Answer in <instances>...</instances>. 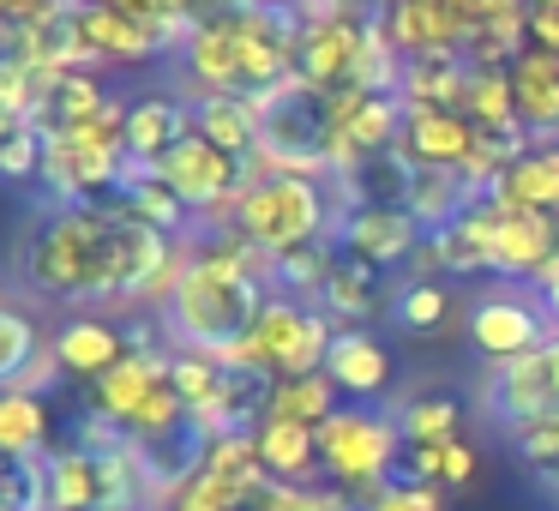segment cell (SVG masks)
Wrapping results in <instances>:
<instances>
[{
  "mask_svg": "<svg viewBox=\"0 0 559 511\" xmlns=\"http://www.w3.org/2000/svg\"><path fill=\"white\" fill-rule=\"evenodd\" d=\"M115 211L109 205H55L31 235V289L55 301H109Z\"/></svg>",
  "mask_w": 559,
  "mask_h": 511,
  "instance_id": "obj_1",
  "label": "cell"
},
{
  "mask_svg": "<svg viewBox=\"0 0 559 511\" xmlns=\"http://www.w3.org/2000/svg\"><path fill=\"white\" fill-rule=\"evenodd\" d=\"M319 463H325L331 487L349 499H367L403 470V427L397 415H379L367 403H343L331 421H319Z\"/></svg>",
  "mask_w": 559,
  "mask_h": 511,
  "instance_id": "obj_2",
  "label": "cell"
},
{
  "mask_svg": "<svg viewBox=\"0 0 559 511\" xmlns=\"http://www.w3.org/2000/svg\"><path fill=\"white\" fill-rule=\"evenodd\" d=\"M235 229L259 247V253H295L307 241H325L331 229V199L319 175H265L241 193V217Z\"/></svg>",
  "mask_w": 559,
  "mask_h": 511,
  "instance_id": "obj_3",
  "label": "cell"
},
{
  "mask_svg": "<svg viewBox=\"0 0 559 511\" xmlns=\"http://www.w3.org/2000/svg\"><path fill=\"white\" fill-rule=\"evenodd\" d=\"M463 223L487 241V265L511 283H535L559 259V217H547V211H518V205H499L493 193H481L463 211Z\"/></svg>",
  "mask_w": 559,
  "mask_h": 511,
  "instance_id": "obj_4",
  "label": "cell"
},
{
  "mask_svg": "<svg viewBox=\"0 0 559 511\" xmlns=\"http://www.w3.org/2000/svg\"><path fill=\"white\" fill-rule=\"evenodd\" d=\"M331 325L313 301H295V295H271L265 313L253 325V349H259V367L277 379H295V373H325V355H331Z\"/></svg>",
  "mask_w": 559,
  "mask_h": 511,
  "instance_id": "obj_5",
  "label": "cell"
},
{
  "mask_svg": "<svg viewBox=\"0 0 559 511\" xmlns=\"http://www.w3.org/2000/svg\"><path fill=\"white\" fill-rule=\"evenodd\" d=\"M157 175L181 193L187 211H199V217L217 211V205H229V199L247 187V163L229 157V151H217L205 133H193V127L169 145V157L157 163Z\"/></svg>",
  "mask_w": 559,
  "mask_h": 511,
  "instance_id": "obj_6",
  "label": "cell"
},
{
  "mask_svg": "<svg viewBox=\"0 0 559 511\" xmlns=\"http://www.w3.org/2000/svg\"><path fill=\"white\" fill-rule=\"evenodd\" d=\"M373 19L349 13V7H325V13H307L301 43H295V73L319 91H343L355 79V61H361V43Z\"/></svg>",
  "mask_w": 559,
  "mask_h": 511,
  "instance_id": "obj_7",
  "label": "cell"
},
{
  "mask_svg": "<svg viewBox=\"0 0 559 511\" xmlns=\"http://www.w3.org/2000/svg\"><path fill=\"white\" fill-rule=\"evenodd\" d=\"M469 343L487 361H518V355L547 349V301H523V295H481L469 307Z\"/></svg>",
  "mask_w": 559,
  "mask_h": 511,
  "instance_id": "obj_8",
  "label": "cell"
},
{
  "mask_svg": "<svg viewBox=\"0 0 559 511\" xmlns=\"http://www.w3.org/2000/svg\"><path fill=\"white\" fill-rule=\"evenodd\" d=\"M421 247H427V229L403 205H355L349 217H343V253L373 265V271L421 259Z\"/></svg>",
  "mask_w": 559,
  "mask_h": 511,
  "instance_id": "obj_9",
  "label": "cell"
},
{
  "mask_svg": "<svg viewBox=\"0 0 559 511\" xmlns=\"http://www.w3.org/2000/svg\"><path fill=\"white\" fill-rule=\"evenodd\" d=\"M403 109H409V103H403ZM475 139H481V127L463 109H409L403 115L397 157L409 163V169H463Z\"/></svg>",
  "mask_w": 559,
  "mask_h": 511,
  "instance_id": "obj_10",
  "label": "cell"
},
{
  "mask_svg": "<svg viewBox=\"0 0 559 511\" xmlns=\"http://www.w3.org/2000/svg\"><path fill=\"white\" fill-rule=\"evenodd\" d=\"M559 409L554 397V379H547V355H518V361H499L493 373H487V415H493L506 433H518V427H530L535 415Z\"/></svg>",
  "mask_w": 559,
  "mask_h": 511,
  "instance_id": "obj_11",
  "label": "cell"
},
{
  "mask_svg": "<svg viewBox=\"0 0 559 511\" xmlns=\"http://www.w3.org/2000/svg\"><path fill=\"white\" fill-rule=\"evenodd\" d=\"M49 349H55V361H61L67 379L97 385L109 367H121L127 355H133V331H121L115 319H103V313H79V319H67V325L55 331Z\"/></svg>",
  "mask_w": 559,
  "mask_h": 511,
  "instance_id": "obj_12",
  "label": "cell"
},
{
  "mask_svg": "<svg viewBox=\"0 0 559 511\" xmlns=\"http://www.w3.org/2000/svg\"><path fill=\"white\" fill-rule=\"evenodd\" d=\"M325 373H331V385H337L343 397L373 403V397H385V391H391V373H397V361H391V349L373 337V331L337 325V337H331V355H325Z\"/></svg>",
  "mask_w": 559,
  "mask_h": 511,
  "instance_id": "obj_13",
  "label": "cell"
},
{
  "mask_svg": "<svg viewBox=\"0 0 559 511\" xmlns=\"http://www.w3.org/2000/svg\"><path fill=\"white\" fill-rule=\"evenodd\" d=\"M169 385V355L157 349H133L121 367H109V373L91 385V415H103L109 427H133V415L151 403V391Z\"/></svg>",
  "mask_w": 559,
  "mask_h": 511,
  "instance_id": "obj_14",
  "label": "cell"
},
{
  "mask_svg": "<svg viewBox=\"0 0 559 511\" xmlns=\"http://www.w3.org/2000/svg\"><path fill=\"white\" fill-rule=\"evenodd\" d=\"M73 25H79V37L91 43V55H97V61H151V55H163L157 31H151L145 19L121 13L115 0H79Z\"/></svg>",
  "mask_w": 559,
  "mask_h": 511,
  "instance_id": "obj_15",
  "label": "cell"
},
{
  "mask_svg": "<svg viewBox=\"0 0 559 511\" xmlns=\"http://www.w3.org/2000/svg\"><path fill=\"white\" fill-rule=\"evenodd\" d=\"M385 31L397 43L403 61H427V55H463V31L451 19L445 0H391L385 13Z\"/></svg>",
  "mask_w": 559,
  "mask_h": 511,
  "instance_id": "obj_16",
  "label": "cell"
},
{
  "mask_svg": "<svg viewBox=\"0 0 559 511\" xmlns=\"http://www.w3.org/2000/svg\"><path fill=\"white\" fill-rule=\"evenodd\" d=\"M511 91H518V121L535 145H559V55L523 49L511 61Z\"/></svg>",
  "mask_w": 559,
  "mask_h": 511,
  "instance_id": "obj_17",
  "label": "cell"
},
{
  "mask_svg": "<svg viewBox=\"0 0 559 511\" xmlns=\"http://www.w3.org/2000/svg\"><path fill=\"white\" fill-rule=\"evenodd\" d=\"M187 61V79L205 91H241V13L229 19H199L193 43L181 49Z\"/></svg>",
  "mask_w": 559,
  "mask_h": 511,
  "instance_id": "obj_18",
  "label": "cell"
},
{
  "mask_svg": "<svg viewBox=\"0 0 559 511\" xmlns=\"http://www.w3.org/2000/svg\"><path fill=\"white\" fill-rule=\"evenodd\" d=\"M253 445H259L265 475H277V482H289V487H319V475H325V463H319V427L265 415V421L253 427Z\"/></svg>",
  "mask_w": 559,
  "mask_h": 511,
  "instance_id": "obj_19",
  "label": "cell"
},
{
  "mask_svg": "<svg viewBox=\"0 0 559 511\" xmlns=\"http://www.w3.org/2000/svg\"><path fill=\"white\" fill-rule=\"evenodd\" d=\"M187 127L205 133L217 151H229V157H241V163L259 151V103L241 97V91H205V97L187 109Z\"/></svg>",
  "mask_w": 559,
  "mask_h": 511,
  "instance_id": "obj_20",
  "label": "cell"
},
{
  "mask_svg": "<svg viewBox=\"0 0 559 511\" xmlns=\"http://www.w3.org/2000/svg\"><path fill=\"white\" fill-rule=\"evenodd\" d=\"M181 133H187V109H181L175 97H163V91H157V97L127 103V127H121L127 163H139V169H157Z\"/></svg>",
  "mask_w": 559,
  "mask_h": 511,
  "instance_id": "obj_21",
  "label": "cell"
},
{
  "mask_svg": "<svg viewBox=\"0 0 559 511\" xmlns=\"http://www.w3.org/2000/svg\"><path fill=\"white\" fill-rule=\"evenodd\" d=\"M475 199L481 193H475L457 169H409V187H403V211H409L427 235L463 223V211H469Z\"/></svg>",
  "mask_w": 559,
  "mask_h": 511,
  "instance_id": "obj_22",
  "label": "cell"
},
{
  "mask_svg": "<svg viewBox=\"0 0 559 511\" xmlns=\"http://www.w3.org/2000/svg\"><path fill=\"white\" fill-rule=\"evenodd\" d=\"M493 199L499 205H518V211H547V217H559V145H530L493 181Z\"/></svg>",
  "mask_w": 559,
  "mask_h": 511,
  "instance_id": "obj_23",
  "label": "cell"
},
{
  "mask_svg": "<svg viewBox=\"0 0 559 511\" xmlns=\"http://www.w3.org/2000/svg\"><path fill=\"white\" fill-rule=\"evenodd\" d=\"M379 301H385V289H379V271L343 253L337 271H331V283H325V295H319V313H325L331 325H337V319H343V325H361V319L379 313Z\"/></svg>",
  "mask_w": 559,
  "mask_h": 511,
  "instance_id": "obj_24",
  "label": "cell"
},
{
  "mask_svg": "<svg viewBox=\"0 0 559 511\" xmlns=\"http://www.w3.org/2000/svg\"><path fill=\"white\" fill-rule=\"evenodd\" d=\"M463 85H469V61H463V55H427V61L403 67L397 97L409 103V109H457Z\"/></svg>",
  "mask_w": 559,
  "mask_h": 511,
  "instance_id": "obj_25",
  "label": "cell"
},
{
  "mask_svg": "<svg viewBox=\"0 0 559 511\" xmlns=\"http://www.w3.org/2000/svg\"><path fill=\"white\" fill-rule=\"evenodd\" d=\"M55 439V415H49V397H31V391H7L0 397V451L7 457H43Z\"/></svg>",
  "mask_w": 559,
  "mask_h": 511,
  "instance_id": "obj_26",
  "label": "cell"
},
{
  "mask_svg": "<svg viewBox=\"0 0 559 511\" xmlns=\"http://www.w3.org/2000/svg\"><path fill=\"white\" fill-rule=\"evenodd\" d=\"M49 506L55 511H103L97 451H85V445L49 451Z\"/></svg>",
  "mask_w": 559,
  "mask_h": 511,
  "instance_id": "obj_27",
  "label": "cell"
},
{
  "mask_svg": "<svg viewBox=\"0 0 559 511\" xmlns=\"http://www.w3.org/2000/svg\"><path fill=\"white\" fill-rule=\"evenodd\" d=\"M463 115H469L481 133L499 127H523L518 121V91H511V67H469V85H463Z\"/></svg>",
  "mask_w": 559,
  "mask_h": 511,
  "instance_id": "obj_28",
  "label": "cell"
},
{
  "mask_svg": "<svg viewBox=\"0 0 559 511\" xmlns=\"http://www.w3.org/2000/svg\"><path fill=\"white\" fill-rule=\"evenodd\" d=\"M397 427H403V445H445L463 427V403L451 391H415L397 409Z\"/></svg>",
  "mask_w": 559,
  "mask_h": 511,
  "instance_id": "obj_29",
  "label": "cell"
},
{
  "mask_svg": "<svg viewBox=\"0 0 559 511\" xmlns=\"http://www.w3.org/2000/svg\"><path fill=\"white\" fill-rule=\"evenodd\" d=\"M343 391L331 385V373H295V379H277V391H271V415H283V421H301V427H319L331 421V415L343 409Z\"/></svg>",
  "mask_w": 559,
  "mask_h": 511,
  "instance_id": "obj_30",
  "label": "cell"
},
{
  "mask_svg": "<svg viewBox=\"0 0 559 511\" xmlns=\"http://www.w3.org/2000/svg\"><path fill=\"white\" fill-rule=\"evenodd\" d=\"M223 379H229L223 355H205V349H175V355H169V385L181 391V403H187L193 415H205L211 403H217Z\"/></svg>",
  "mask_w": 559,
  "mask_h": 511,
  "instance_id": "obj_31",
  "label": "cell"
},
{
  "mask_svg": "<svg viewBox=\"0 0 559 511\" xmlns=\"http://www.w3.org/2000/svg\"><path fill=\"white\" fill-rule=\"evenodd\" d=\"M343 253H331L325 241H307L295 247V253H277V295H295V301H319L331 283V271H337Z\"/></svg>",
  "mask_w": 559,
  "mask_h": 511,
  "instance_id": "obj_32",
  "label": "cell"
},
{
  "mask_svg": "<svg viewBox=\"0 0 559 511\" xmlns=\"http://www.w3.org/2000/svg\"><path fill=\"white\" fill-rule=\"evenodd\" d=\"M391 319H397L409 337H427V331H445V319H451V295H445V283H433V277H409L397 289V301H391Z\"/></svg>",
  "mask_w": 559,
  "mask_h": 511,
  "instance_id": "obj_33",
  "label": "cell"
},
{
  "mask_svg": "<svg viewBox=\"0 0 559 511\" xmlns=\"http://www.w3.org/2000/svg\"><path fill=\"white\" fill-rule=\"evenodd\" d=\"M0 511H55L49 506V451L43 457H7V470H0Z\"/></svg>",
  "mask_w": 559,
  "mask_h": 511,
  "instance_id": "obj_34",
  "label": "cell"
},
{
  "mask_svg": "<svg viewBox=\"0 0 559 511\" xmlns=\"http://www.w3.org/2000/svg\"><path fill=\"white\" fill-rule=\"evenodd\" d=\"M361 511H445V487L439 482H409V475H391L385 487L361 499Z\"/></svg>",
  "mask_w": 559,
  "mask_h": 511,
  "instance_id": "obj_35",
  "label": "cell"
},
{
  "mask_svg": "<svg viewBox=\"0 0 559 511\" xmlns=\"http://www.w3.org/2000/svg\"><path fill=\"white\" fill-rule=\"evenodd\" d=\"M181 421H193V409L181 403V391H175V385H157V391H151V403L133 415V427H127V439H133V445H145V439H163V433H175Z\"/></svg>",
  "mask_w": 559,
  "mask_h": 511,
  "instance_id": "obj_36",
  "label": "cell"
},
{
  "mask_svg": "<svg viewBox=\"0 0 559 511\" xmlns=\"http://www.w3.org/2000/svg\"><path fill=\"white\" fill-rule=\"evenodd\" d=\"M43 157H49V139L37 127H7V145H0V175L7 181H43Z\"/></svg>",
  "mask_w": 559,
  "mask_h": 511,
  "instance_id": "obj_37",
  "label": "cell"
},
{
  "mask_svg": "<svg viewBox=\"0 0 559 511\" xmlns=\"http://www.w3.org/2000/svg\"><path fill=\"white\" fill-rule=\"evenodd\" d=\"M511 445H518V457L530 463V470L559 475V409H547V415H535L530 427H518Z\"/></svg>",
  "mask_w": 559,
  "mask_h": 511,
  "instance_id": "obj_38",
  "label": "cell"
},
{
  "mask_svg": "<svg viewBox=\"0 0 559 511\" xmlns=\"http://www.w3.org/2000/svg\"><path fill=\"white\" fill-rule=\"evenodd\" d=\"M31 361H37V331H31V319L19 313V307H7V313H0V379L13 385Z\"/></svg>",
  "mask_w": 559,
  "mask_h": 511,
  "instance_id": "obj_39",
  "label": "cell"
},
{
  "mask_svg": "<svg viewBox=\"0 0 559 511\" xmlns=\"http://www.w3.org/2000/svg\"><path fill=\"white\" fill-rule=\"evenodd\" d=\"M79 0H0V19L7 31H37V25H61Z\"/></svg>",
  "mask_w": 559,
  "mask_h": 511,
  "instance_id": "obj_40",
  "label": "cell"
},
{
  "mask_svg": "<svg viewBox=\"0 0 559 511\" xmlns=\"http://www.w3.org/2000/svg\"><path fill=\"white\" fill-rule=\"evenodd\" d=\"M475 470H481V451L469 445V439H445V470H439V487H469Z\"/></svg>",
  "mask_w": 559,
  "mask_h": 511,
  "instance_id": "obj_41",
  "label": "cell"
},
{
  "mask_svg": "<svg viewBox=\"0 0 559 511\" xmlns=\"http://www.w3.org/2000/svg\"><path fill=\"white\" fill-rule=\"evenodd\" d=\"M439 470H445V445H403V470L409 482H439Z\"/></svg>",
  "mask_w": 559,
  "mask_h": 511,
  "instance_id": "obj_42",
  "label": "cell"
},
{
  "mask_svg": "<svg viewBox=\"0 0 559 511\" xmlns=\"http://www.w3.org/2000/svg\"><path fill=\"white\" fill-rule=\"evenodd\" d=\"M530 49L559 55V7H530Z\"/></svg>",
  "mask_w": 559,
  "mask_h": 511,
  "instance_id": "obj_43",
  "label": "cell"
},
{
  "mask_svg": "<svg viewBox=\"0 0 559 511\" xmlns=\"http://www.w3.org/2000/svg\"><path fill=\"white\" fill-rule=\"evenodd\" d=\"M301 511H361V499H349V494H343V487H319V494L307 499Z\"/></svg>",
  "mask_w": 559,
  "mask_h": 511,
  "instance_id": "obj_44",
  "label": "cell"
},
{
  "mask_svg": "<svg viewBox=\"0 0 559 511\" xmlns=\"http://www.w3.org/2000/svg\"><path fill=\"white\" fill-rule=\"evenodd\" d=\"M253 0H193V13L199 19H229V13H247Z\"/></svg>",
  "mask_w": 559,
  "mask_h": 511,
  "instance_id": "obj_45",
  "label": "cell"
},
{
  "mask_svg": "<svg viewBox=\"0 0 559 511\" xmlns=\"http://www.w3.org/2000/svg\"><path fill=\"white\" fill-rule=\"evenodd\" d=\"M547 379H554V397H559V337H547Z\"/></svg>",
  "mask_w": 559,
  "mask_h": 511,
  "instance_id": "obj_46",
  "label": "cell"
},
{
  "mask_svg": "<svg viewBox=\"0 0 559 511\" xmlns=\"http://www.w3.org/2000/svg\"><path fill=\"white\" fill-rule=\"evenodd\" d=\"M542 301H547V313H554V319H559V283H554V289H547V295H542Z\"/></svg>",
  "mask_w": 559,
  "mask_h": 511,
  "instance_id": "obj_47",
  "label": "cell"
},
{
  "mask_svg": "<svg viewBox=\"0 0 559 511\" xmlns=\"http://www.w3.org/2000/svg\"><path fill=\"white\" fill-rule=\"evenodd\" d=\"M530 7H559V0H530Z\"/></svg>",
  "mask_w": 559,
  "mask_h": 511,
  "instance_id": "obj_48",
  "label": "cell"
},
{
  "mask_svg": "<svg viewBox=\"0 0 559 511\" xmlns=\"http://www.w3.org/2000/svg\"><path fill=\"white\" fill-rule=\"evenodd\" d=\"M379 7H391V0H379Z\"/></svg>",
  "mask_w": 559,
  "mask_h": 511,
  "instance_id": "obj_49",
  "label": "cell"
}]
</instances>
